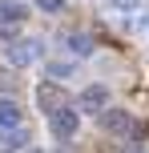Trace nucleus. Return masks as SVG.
<instances>
[{"label":"nucleus","instance_id":"obj_4","mask_svg":"<svg viewBox=\"0 0 149 153\" xmlns=\"http://www.w3.org/2000/svg\"><path fill=\"white\" fill-rule=\"evenodd\" d=\"M101 125H105V133H109V137H129V133L137 129L133 117H129L125 109H105V113H101Z\"/></svg>","mask_w":149,"mask_h":153},{"label":"nucleus","instance_id":"obj_8","mask_svg":"<svg viewBox=\"0 0 149 153\" xmlns=\"http://www.w3.org/2000/svg\"><path fill=\"white\" fill-rule=\"evenodd\" d=\"M20 125V105L12 97H0V129H16Z\"/></svg>","mask_w":149,"mask_h":153},{"label":"nucleus","instance_id":"obj_11","mask_svg":"<svg viewBox=\"0 0 149 153\" xmlns=\"http://www.w3.org/2000/svg\"><path fill=\"white\" fill-rule=\"evenodd\" d=\"M141 4H145V0H105V8H109V12H121V16H125V12H137Z\"/></svg>","mask_w":149,"mask_h":153},{"label":"nucleus","instance_id":"obj_5","mask_svg":"<svg viewBox=\"0 0 149 153\" xmlns=\"http://www.w3.org/2000/svg\"><path fill=\"white\" fill-rule=\"evenodd\" d=\"M36 105L44 109V113H56V109H64V93H61V85H56V81L36 85Z\"/></svg>","mask_w":149,"mask_h":153},{"label":"nucleus","instance_id":"obj_9","mask_svg":"<svg viewBox=\"0 0 149 153\" xmlns=\"http://www.w3.org/2000/svg\"><path fill=\"white\" fill-rule=\"evenodd\" d=\"M24 16H28V8L20 0H0V24H20Z\"/></svg>","mask_w":149,"mask_h":153},{"label":"nucleus","instance_id":"obj_7","mask_svg":"<svg viewBox=\"0 0 149 153\" xmlns=\"http://www.w3.org/2000/svg\"><path fill=\"white\" fill-rule=\"evenodd\" d=\"M61 40H64V48H69L73 56H93V40H89L85 32H64Z\"/></svg>","mask_w":149,"mask_h":153},{"label":"nucleus","instance_id":"obj_1","mask_svg":"<svg viewBox=\"0 0 149 153\" xmlns=\"http://www.w3.org/2000/svg\"><path fill=\"white\" fill-rule=\"evenodd\" d=\"M40 53H44V45H40V40H32V36L4 45V61L12 65V69H28V65H36V61H40Z\"/></svg>","mask_w":149,"mask_h":153},{"label":"nucleus","instance_id":"obj_13","mask_svg":"<svg viewBox=\"0 0 149 153\" xmlns=\"http://www.w3.org/2000/svg\"><path fill=\"white\" fill-rule=\"evenodd\" d=\"M145 32H149V16H145Z\"/></svg>","mask_w":149,"mask_h":153},{"label":"nucleus","instance_id":"obj_6","mask_svg":"<svg viewBox=\"0 0 149 153\" xmlns=\"http://www.w3.org/2000/svg\"><path fill=\"white\" fill-rule=\"evenodd\" d=\"M24 141H28V133L16 125V129H0V153H20Z\"/></svg>","mask_w":149,"mask_h":153},{"label":"nucleus","instance_id":"obj_12","mask_svg":"<svg viewBox=\"0 0 149 153\" xmlns=\"http://www.w3.org/2000/svg\"><path fill=\"white\" fill-rule=\"evenodd\" d=\"M36 8L48 12V16H56V12H64V0H36Z\"/></svg>","mask_w":149,"mask_h":153},{"label":"nucleus","instance_id":"obj_3","mask_svg":"<svg viewBox=\"0 0 149 153\" xmlns=\"http://www.w3.org/2000/svg\"><path fill=\"white\" fill-rule=\"evenodd\" d=\"M77 109H81V113H105V109H109V89H105V85H89V89H81Z\"/></svg>","mask_w":149,"mask_h":153},{"label":"nucleus","instance_id":"obj_10","mask_svg":"<svg viewBox=\"0 0 149 153\" xmlns=\"http://www.w3.org/2000/svg\"><path fill=\"white\" fill-rule=\"evenodd\" d=\"M44 76H53L56 85L69 81V76H73V61H48V65H44Z\"/></svg>","mask_w":149,"mask_h":153},{"label":"nucleus","instance_id":"obj_2","mask_svg":"<svg viewBox=\"0 0 149 153\" xmlns=\"http://www.w3.org/2000/svg\"><path fill=\"white\" fill-rule=\"evenodd\" d=\"M48 129H53V137H56V141L77 137V129H81V109L64 105V109H56V113H48Z\"/></svg>","mask_w":149,"mask_h":153}]
</instances>
